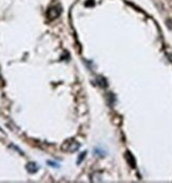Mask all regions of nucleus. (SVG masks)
Wrapping results in <instances>:
<instances>
[{"label": "nucleus", "instance_id": "8", "mask_svg": "<svg viewBox=\"0 0 172 183\" xmlns=\"http://www.w3.org/2000/svg\"><path fill=\"white\" fill-rule=\"evenodd\" d=\"M86 154H87V152H86V151H84V152L81 154V156H79V158H78V160H77V162H78V163H80V161H82V160L85 159Z\"/></svg>", "mask_w": 172, "mask_h": 183}, {"label": "nucleus", "instance_id": "3", "mask_svg": "<svg viewBox=\"0 0 172 183\" xmlns=\"http://www.w3.org/2000/svg\"><path fill=\"white\" fill-rule=\"evenodd\" d=\"M125 159H126L127 163L131 167H135V166H136V161H135L134 157L132 156V154H131L130 151H127V152L125 154Z\"/></svg>", "mask_w": 172, "mask_h": 183}, {"label": "nucleus", "instance_id": "1", "mask_svg": "<svg viewBox=\"0 0 172 183\" xmlns=\"http://www.w3.org/2000/svg\"><path fill=\"white\" fill-rule=\"evenodd\" d=\"M80 144L75 139H68L64 141V143L61 146V149L66 152H74L79 148Z\"/></svg>", "mask_w": 172, "mask_h": 183}, {"label": "nucleus", "instance_id": "2", "mask_svg": "<svg viewBox=\"0 0 172 183\" xmlns=\"http://www.w3.org/2000/svg\"><path fill=\"white\" fill-rule=\"evenodd\" d=\"M61 14V8L59 6H51L50 9L47 12V17H48L50 20H54V19L58 18Z\"/></svg>", "mask_w": 172, "mask_h": 183}, {"label": "nucleus", "instance_id": "4", "mask_svg": "<svg viewBox=\"0 0 172 183\" xmlns=\"http://www.w3.org/2000/svg\"><path fill=\"white\" fill-rule=\"evenodd\" d=\"M25 168H27V170L29 172H31V174H34V172H36L38 170V168H39V166H38L35 162H29L27 165H25Z\"/></svg>", "mask_w": 172, "mask_h": 183}, {"label": "nucleus", "instance_id": "7", "mask_svg": "<svg viewBox=\"0 0 172 183\" xmlns=\"http://www.w3.org/2000/svg\"><path fill=\"white\" fill-rule=\"evenodd\" d=\"M48 163L49 166H52V167H55V168H58L59 167V164H57L56 162H53V161H48L47 162Z\"/></svg>", "mask_w": 172, "mask_h": 183}, {"label": "nucleus", "instance_id": "6", "mask_svg": "<svg viewBox=\"0 0 172 183\" xmlns=\"http://www.w3.org/2000/svg\"><path fill=\"white\" fill-rule=\"evenodd\" d=\"M94 152H95L96 156H99V157H105L106 156V151L101 149V147H97V148L94 149Z\"/></svg>", "mask_w": 172, "mask_h": 183}, {"label": "nucleus", "instance_id": "5", "mask_svg": "<svg viewBox=\"0 0 172 183\" xmlns=\"http://www.w3.org/2000/svg\"><path fill=\"white\" fill-rule=\"evenodd\" d=\"M96 80H97V84L101 86V88H106L107 86H108V83H107V80H105L103 76H98L97 78H96Z\"/></svg>", "mask_w": 172, "mask_h": 183}]
</instances>
